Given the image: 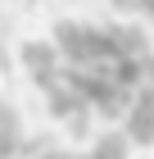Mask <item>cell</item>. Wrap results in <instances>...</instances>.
<instances>
[{
  "instance_id": "cell-3",
  "label": "cell",
  "mask_w": 154,
  "mask_h": 159,
  "mask_svg": "<svg viewBox=\"0 0 154 159\" xmlns=\"http://www.w3.org/2000/svg\"><path fill=\"white\" fill-rule=\"evenodd\" d=\"M23 136H18V127H0V159H18L23 155Z\"/></svg>"
},
{
  "instance_id": "cell-4",
  "label": "cell",
  "mask_w": 154,
  "mask_h": 159,
  "mask_svg": "<svg viewBox=\"0 0 154 159\" xmlns=\"http://www.w3.org/2000/svg\"><path fill=\"white\" fill-rule=\"evenodd\" d=\"M113 5H118V9H127V14H145V18L154 23V0H113Z\"/></svg>"
},
{
  "instance_id": "cell-2",
  "label": "cell",
  "mask_w": 154,
  "mask_h": 159,
  "mask_svg": "<svg viewBox=\"0 0 154 159\" xmlns=\"http://www.w3.org/2000/svg\"><path fill=\"white\" fill-rule=\"evenodd\" d=\"M127 136L136 146H154V114H127Z\"/></svg>"
},
{
  "instance_id": "cell-1",
  "label": "cell",
  "mask_w": 154,
  "mask_h": 159,
  "mask_svg": "<svg viewBox=\"0 0 154 159\" xmlns=\"http://www.w3.org/2000/svg\"><path fill=\"white\" fill-rule=\"evenodd\" d=\"M127 141H131V136L109 132V136H100V141L91 146V155H86V159H127Z\"/></svg>"
}]
</instances>
